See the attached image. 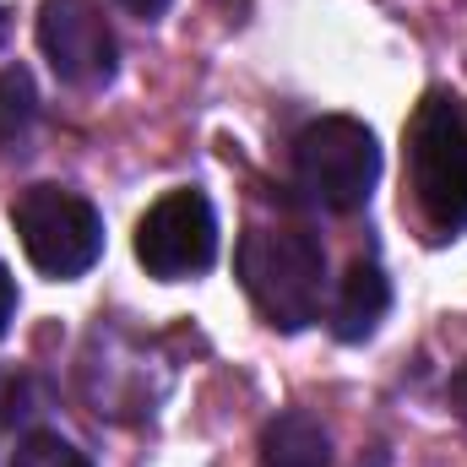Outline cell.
<instances>
[{"label":"cell","instance_id":"8992f818","mask_svg":"<svg viewBox=\"0 0 467 467\" xmlns=\"http://www.w3.org/2000/svg\"><path fill=\"white\" fill-rule=\"evenodd\" d=\"M38 49L66 88H104L119 66V44L93 0H44L38 5Z\"/></svg>","mask_w":467,"mask_h":467},{"label":"cell","instance_id":"5bb4252c","mask_svg":"<svg viewBox=\"0 0 467 467\" xmlns=\"http://www.w3.org/2000/svg\"><path fill=\"white\" fill-rule=\"evenodd\" d=\"M130 16H141V22H152V16H163L169 11V0H119Z\"/></svg>","mask_w":467,"mask_h":467},{"label":"cell","instance_id":"30bf717a","mask_svg":"<svg viewBox=\"0 0 467 467\" xmlns=\"http://www.w3.org/2000/svg\"><path fill=\"white\" fill-rule=\"evenodd\" d=\"M11 467H93V462H88L66 435H55V430H33V435L16 441Z\"/></svg>","mask_w":467,"mask_h":467},{"label":"cell","instance_id":"5b68a950","mask_svg":"<svg viewBox=\"0 0 467 467\" xmlns=\"http://www.w3.org/2000/svg\"><path fill=\"white\" fill-rule=\"evenodd\" d=\"M136 261L158 283L202 277L218 261V218L202 191H169L136 223Z\"/></svg>","mask_w":467,"mask_h":467},{"label":"cell","instance_id":"6da1fadb","mask_svg":"<svg viewBox=\"0 0 467 467\" xmlns=\"http://www.w3.org/2000/svg\"><path fill=\"white\" fill-rule=\"evenodd\" d=\"M239 283L277 332H305L327 299V250L305 229H244Z\"/></svg>","mask_w":467,"mask_h":467},{"label":"cell","instance_id":"ba28073f","mask_svg":"<svg viewBox=\"0 0 467 467\" xmlns=\"http://www.w3.org/2000/svg\"><path fill=\"white\" fill-rule=\"evenodd\" d=\"M261 467H332V435L310 413H277L261 435Z\"/></svg>","mask_w":467,"mask_h":467},{"label":"cell","instance_id":"4fadbf2b","mask_svg":"<svg viewBox=\"0 0 467 467\" xmlns=\"http://www.w3.org/2000/svg\"><path fill=\"white\" fill-rule=\"evenodd\" d=\"M446 397H451V413H457V419L467 424V364L457 369V375H451V386H446Z\"/></svg>","mask_w":467,"mask_h":467},{"label":"cell","instance_id":"8fae6325","mask_svg":"<svg viewBox=\"0 0 467 467\" xmlns=\"http://www.w3.org/2000/svg\"><path fill=\"white\" fill-rule=\"evenodd\" d=\"M22 413H27V380L16 369H0V435H11Z\"/></svg>","mask_w":467,"mask_h":467},{"label":"cell","instance_id":"52a82bcc","mask_svg":"<svg viewBox=\"0 0 467 467\" xmlns=\"http://www.w3.org/2000/svg\"><path fill=\"white\" fill-rule=\"evenodd\" d=\"M386 310H391V283H386V272L375 261L358 255L343 272V288H337V305H332V332L343 343H364L386 321Z\"/></svg>","mask_w":467,"mask_h":467},{"label":"cell","instance_id":"9c48e42d","mask_svg":"<svg viewBox=\"0 0 467 467\" xmlns=\"http://www.w3.org/2000/svg\"><path fill=\"white\" fill-rule=\"evenodd\" d=\"M38 115V93H33V77L22 66H5L0 71V147L22 141L27 125Z\"/></svg>","mask_w":467,"mask_h":467},{"label":"cell","instance_id":"7c38bea8","mask_svg":"<svg viewBox=\"0 0 467 467\" xmlns=\"http://www.w3.org/2000/svg\"><path fill=\"white\" fill-rule=\"evenodd\" d=\"M11 316H16V283H11V272H5V261H0V337H5V327H11Z\"/></svg>","mask_w":467,"mask_h":467},{"label":"cell","instance_id":"3957f363","mask_svg":"<svg viewBox=\"0 0 467 467\" xmlns=\"http://www.w3.org/2000/svg\"><path fill=\"white\" fill-rule=\"evenodd\" d=\"M11 229L22 239L27 261L55 277L71 283L82 277L99 255H104V218L88 196L66 191V185H27L11 202Z\"/></svg>","mask_w":467,"mask_h":467},{"label":"cell","instance_id":"277c9868","mask_svg":"<svg viewBox=\"0 0 467 467\" xmlns=\"http://www.w3.org/2000/svg\"><path fill=\"white\" fill-rule=\"evenodd\" d=\"M375 174H380L375 130L353 115L310 119L294 141V180L327 213H358L375 191Z\"/></svg>","mask_w":467,"mask_h":467},{"label":"cell","instance_id":"7a4b0ae2","mask_svg":"<svg viewBox=\"0 0 467 467\" xmlns=\"http://www.w3.org/2000/svg\"><path fill=\"white\" fill-rule=\"evenodd\" d=\"M408 191L435 239L467 229V119L441 88L408 119Z\"/></svg>","mask_w":467,"mask_h":467}]
</instances>
